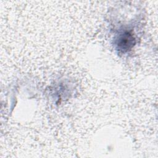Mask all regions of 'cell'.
Returning a JSON list of instances; mask_svg holds the SVG:
<instances>
[{"instance_id":"cell-1","label":"cell","mask_w":158,"mask_h":158,"mask_svg":"<svg viewBox=\"0 0 158 158\" xmlns=\"http://www.w3.org/2000/svg\"><path fill=\"white\" fill-rule=\"evenodd\" d=\"M135 44V38L130 33L126 32L120 36L118 40V48L123 51H127L131 49Z\"/></svg>"}]
</instances>
